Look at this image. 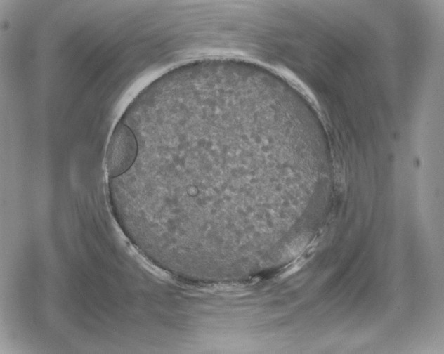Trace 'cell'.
Segmentation results:
<instances>
[{"mask_svg": "<svg viewBox=\"0 0 444 354\" xmlns=\"http://www.w3.org/2000/svg\"><path fill=\"white\" fill-rule=\"evenodd\" d=\"M138 153V143L132 129L119 122L112 135L106 152V167L110 178L126 173L134 164Z\"/></svg>", "mask_w": 444, "mask_h": 354, "instance_id": "obj_1", "label": "cell"}]
</instances>
